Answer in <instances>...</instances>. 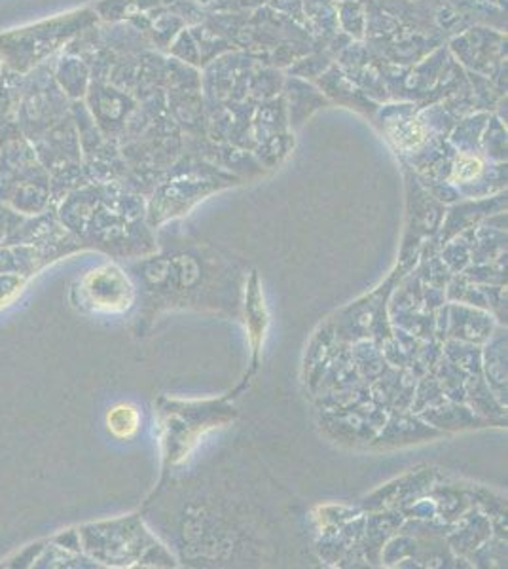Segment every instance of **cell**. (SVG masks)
<instances>
[{"label":"cell","mask_w":508,"mask_h":569,"mask_svg":"<svg viewBox=\"0 0 508 569\" xmlns=\"http://www.w3.org/2000/svg\"><path fill=\"white\" fill-rule=\"evenodd\" d=\"M110 427L117 431L118 427H123V435L136 433L137 423H139V416H137L136 410L129 407H120L112 412L110 416Z\"/></svg>","instance_id":"1"}]
</instances>
